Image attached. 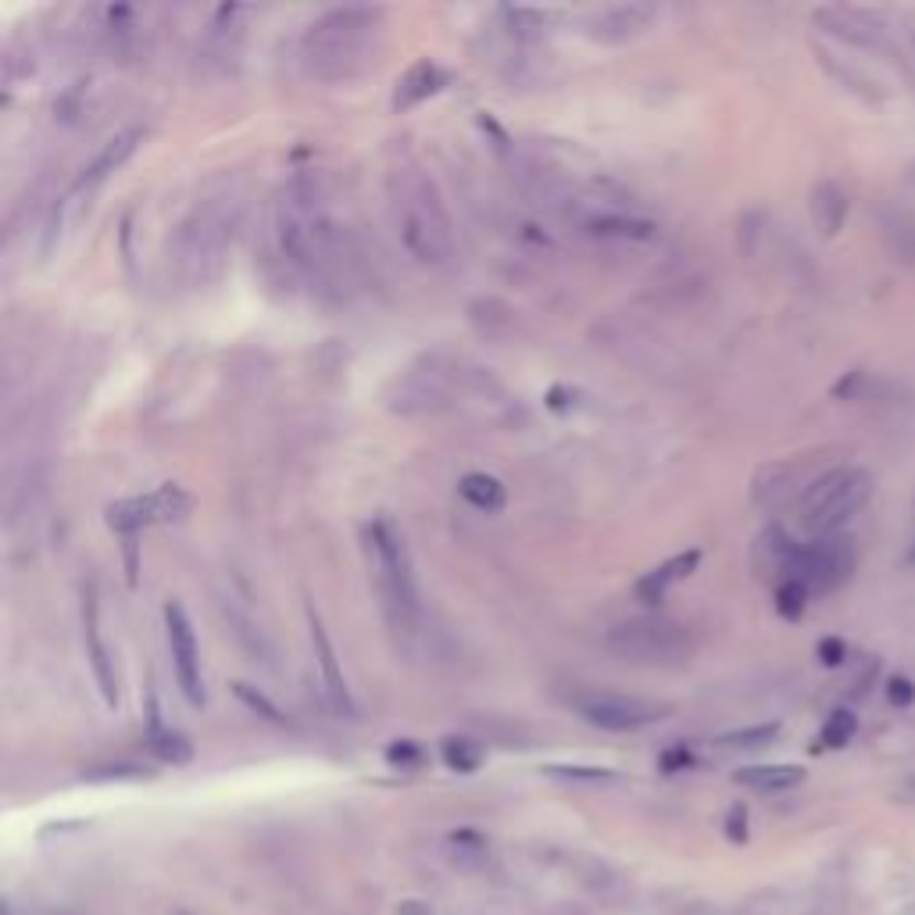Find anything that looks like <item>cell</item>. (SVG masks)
I'll list each match as a JSON object with an SVG mask.
<instances>
[{
    "label": "cell",
    "mask_w": 915,
    "mask_h": 915,
    "mask_svg": "<svg viewBox=\"0 0 915 915\" xmlns=\"http://www.w3.org/2000/svg\"><path fill=\"white\" fill-rule=\"evenodd\" d=\"M268 251L290 272V279L319 294H340L351 279L354 251L348 233L326 205V190L315 176H294L268 208Z\"/></svg>",
    "instance_id": "cell-1"
},
{
    "label": "cell",
    "mask_w": 915,
    "mask_h": 915,
    "mask_svg": "<svg viewBox=\"0 0 915 915\" xmlns=\"http://www.w3.org/2000/svg\"><path fill=\"white\" fill-rule=\"evenodd\" d=\"M386 205L405 251L419 265L451 268L458 257L454 222L433 176L411 154H397L386 165Z\"/></svg>",
    "instance_id": "cell-2"
},
{
    "label": "cell",
    "mask_w": 915,
    "mask_h": 915,
    "mask_svg": "<svg viewBox=\"0 0 915 915\" xmlns=\"http://www.w3.org/2000/svg\"><path fill=\"white\" fill-rule=\"evenodd\" d=\"M386 11L376 4H340L315 19L300 36V65L319 82H354L379 62Z\"/></svg>",
    "instance_id": "cell-3"
},
{
    "label": "cell",
    "mask_w": 915,
    "mask_h": 915,
    "mask_svg": "<svg viewBox=\"0 0 915 915\" xmlns=\"http://www.w3.org/2000/svg\"><path fill=\"white\" fill-rule=\"evenodd\" d=\"M243 200L233 183L211 186L197 205L183 214L172 233V268L183 286H205L222 272L225 251L240 225Z\"/></svg>",
    "instance_id": "cell-4"
},
{
    "label": "cell",
    "mask_w": 915,
    "mask_h": 915,
    "mask_svg": "<svg viewBox=\"0 0 915 915\" xmlns=\"http://www.w3.org/2000/svg\"><path fill=\"white\" fill-rule=\"evenodd\" d=\"M362 543L386 615H390V622L397 629H408L411 633L419 626L422 605H419V583H415L405 537L397 533V526L390 519H372L362 529Z\"/></svg>",
    "instance_id": "cell-5"
},
{
    "label": "cell",
    "mask_w": 915,
    "mask_h": 915,
    "mask_svg": "<svg viewBox=\"0 0 915 915\" xmlns=\"http://www.w3.org/2000/svg\"><path fill=\"white\" fill-rule=\"evenodd\" d=\"M872 486H877L872 472L858 465H840L815 476L797 500V522L808 533V540L840 533L869 505Z\"/></svg>",
    "instance_id": "cell-6"
},
{
    "label": "cell",
    "mask_w": 915,
    "mask_h": 915,
    "mask_svg": "<svg viewBox=\"0 0 915 915\" xmlns=\"http://www.w3.org/2000/svg\"><path fill=\"white\" fill-rule=\"evenodd\" d=\"M605 648L622 662L648 669H680L694 658L691 629L665 615H633L605 633Z\"/></svg>",
    "instance_id": "cell-7"
},
{
    "label": "cell",
    "mask_w": 915,
    "mask_h": 915,
    "mask_svg": "<svg viewBox=\"0 0 915 915\" xmlns=\"http://www.w3.org/2000/svg\"><path fill=\"white\" fill-rule=\"evenodd\" d=\"M855 572V543L851 537H815V540H797V548L786 565V580H797L808 586V594H834ZM783 580V583H786Z\"/></svg>",
    "instance_id": "cell-8"
},
{
    "label": "cell",
    "mask_w": 915,
    "mask_h": 915,
    "mask_svg": "<svg viewBox=\"0 0 915 915\" xmlns=\"http://www.w3.org/2000/svg\"><path fill=\"white\" fill-rule=\"evenodd\" d=\"M569 705L583 723L608 729V734H637V729L662 723L669 715V705H658V701H648V697L611 694V691H580L569 697Z\"/></svg>",
    "instance_id": "cell-9"
},
{
    "label": "cell",
    "mask_w": 915,
    "mask_h": 915,
    "mask_svg": "<svg viewBox=\"0 0 915 915\" xmlns=\"http://www.w3.org/2000/svg\"><path fill=\"white\" fill-rule=\"evenodd\" d=\"M186 511H190V494H186L183 486H176V483H165L151 494L125 497V500L108 505V526L122 537H136L143 526L179 522Z\"/></svg>",
    "instance_id": "cell-10"
},
{
    "label": "cell",
    "mask_w": 915,
    "mask_h": 915,
    "mask_svg": "<svg viewBox=\"0 0 915 915\" xmlns=\"http://www.w3.org/2000/svg\"><path fill=\"white\" fill-rule=\"evenodd\" d=\"M165 637H168V654H172V672L183 697L194 708L205 705V676H200V648L190 626V615L179 600H165Z\"/></svg>",
    "instance_id": "cell-11"
},
{
    "label": "cell",
    "mask_w": 915,
    "mask_h": 915,
    "mask_svg": "<svg viewBox=\"0 0 915 915\" xmlns=\"http://www.w3.org/2000/svg\"><path fill=\"white\" fill-rule=\"evenodd\" d=\"M305 619H308L311 654H315V665H319V683H322V694L329 701V708H333L337 715H343V719H354V697H351L348 676H343V669H340L333 640H329L319 611H315L311 605H305Z\"/></svg>",
    "instance_id": "cell-12"
},
{
    "label": "cell",
    "mask_w": 915,
    "mask_h": 915,
    "mask_svg": "<svg viewBox=\"0 0 915 915\" xmlns=\"http://www.w3.org/2000/svg\"><path fill=\"white\" fill-rule=\"evenodd\" d=\"M654 19H658V11L651 4H637V0H629V4H605V8L586 11L583 33L591 36L594 43L619 47V43L637 40Z\"/></svg>",
    "instance_id": "cell-13"
},
{
    "label": "cell",
    "mask_w": 915,
    "mask_h": 915,
    "mask_svg": "<svg viewBox=\"0 0 915 915\" xmlns=\"http://www.w3.org/2000/svg\"><path fill=\"white\" fill-rule=\"evenodd\" d=\"M82 643H86V662H90L97 691L104 697V705L114 708L119 705V665H114V654L108 648L104 633H100V605L93 591L82 594Z\"/></svg>",
    "instance_id": "cell-14"
},
{
    "label": "cell",
    "mask_w": 915,
    "mask_h": 915,
    "mask_svg": "<svg viewBox=\"0 0 915 915\" xmlns=\"http://www.w3.org/2000/svg\"><path fill=\"white\" fill-rule=\"evenodd\" d=\"M443 86H448V71H443L437 62H429V57H422V62L408 65L405 76L397 79L390 108H394V114H405L411 108H419L422 100L437 97Z\"/></svg>",
    "instance_id": "cell-15"
},
{
    "label": "cell",
    "mask_w": 915,
    "mask_h": 915,
    "mask_svg": "<svg viewBox=\"0 0 915 915\" xmlns=\"http://www.w3.org/2000/svg\"><path fill=\"white\" fill-rule=\"evenodd\" d=\"M143 136H147V133H143V129H125V133L111 136V140L104 143V147H100V154L93 157V162H90V165H86V168L79 172V179L71 183V186H76V190H86V194H93L97 186H100V183H104V179L111 176V172H119V168H122V165L129 162V157L136 154V147H140V143H143Z\"/></svg>",
    "instance_id": "cell-16"
},
{
    "label": "cell",
    "mask_w": 915,
    "mask_h": 915,
    "mask_svg": "<svg viewBox=\"0 0 915 915\" xmlns=\"http://www.w3.org/2000/svg\"><path fill=\"white\" fill-rule=\"evenodd\" d=\"M697 565H701V551L697 548L672 554L669 562L654 565L651 572H643V576L637 580V586H633V594L643 600V605H658V600H665V594L672 591V586L683 583Z\"/></svg>",
    "instance_id": "cell-17"
},
{
    "label": "cell",
    "mask_w": 915,
    "mask_h": 915,
    "mask_svg": "<svg viewBox=\"0 0 915 915\" xmlns=\"http://www.w3.org/2000/svg\"><path fill=\"white\" fill-rule=\"evenodd\" d=\"M844 219H848V194L834 179L812 186V222L823 236H837Z\"/></svg>",
    "instance_id": "cell-18"
},
{
    "label": "cell",
    "mask_w": 915,
    "mask_h": 915,
    "mask_svg": "<svg viewBox=\"0 0 915 915\" xmlns=\"http://www.w3.org/2000/svg\"><path fill=\"white\" fill-rule=\"evenodd\" d=\"M808 486H801L797 483V468L794 465H765L762 472L754 476V500L758 505H765V508H780L786 497H794L801 500V494H805Z\"/></svg>",
    "instance_id": "cell-19"
},
{
    "label": "cell",
    "mask_w": 915,
    "mask_h": 915,
    "mask_svg": "<svg viewBox=\"0 0 915 915\" xmlns=\"http://www.w3.org/2000/svg\"><path fill=\"white\" fill-rule=\"evenodd\" d=\"M458 494L465 497V505H472L483 515L500 511L505 508V500H508L505 483H500L497 476H490V472H465V476L458 479Z\"/></svg>",
    "instance_id": "cell-20"
},
{
    "label": "cell",
    "mask_w": 915,
    "mask_h": 915,
    "mask_svg": "<svg viewBox=\"0 0 915 915\" xmlns=\"http://www.w3.org/2000/svg\"><path fill=\"white\" fill-rule=\"evenodd\" d=\"M737 783L754 786V791L776 794V791H791V786L805 783V769L801 765H748L737 772Z\"/></svg>",
    "instance_id": "cell-21"
},
{
    "label": "cell",
    "mask_w": 915,
    "mask_h": 915,
    "mask_svg": "<svg viewBox=\"0 0 915 915\" xmlns=\"http://www.w3.org/2000/svg\"><path fill=\"white\" fill-rule=\"evenodd\" d=\"M883 240L897 262L915 265V214L905 208H891L883 214Z\"/></svg>",
    "instance_id": "cell-22"
},
{
    "label": "cell",
    "mask_w": 915,
    "mask_h": 915,
    "mask_svg": "<svg viewBox=\"0 0 915 915\" xmlns=\"http://www.w3.org/2000/svg\"><path fill=\"white\" fill-rule=\"evenodd\" d=\"M151 751L154 758H162L165 765H186L194 758V743L186 740L183 734H176V729H168V726H151Z\"/></svg>",
    "instance_id": "cell-23"
},
{
    "label": "cell",
    "mask_w": 915,
    "mask_h": 915,
    "mask_svg": "<svg viewBox=\"0 0 915 915\" xmlns=\"http://www.w3.org/2000/svg\"><path fill=\"white\" fill-rule=\"evenodd\" d=\"M780 737V723H758V726H743V729H729V734L715 737V748H726V751H754V748H765Z\"/></svg>",
    "instance_id": "cell-24"
},
{
    "label": "cell",
    "mask_w": 915,
    "mask_h": 915,
    "mask_svg": "<svg viewBox=\"0 0 915 915\" xmlns=\"http://www.w3.org/2000/svg\"><path fill=\"white\" fill-rule=\"evenodd\" d=\"M591 233L615 240H648L654 225L643 219H629V214H597V219H591Z\"/></svg>",
    "instance_id": "cell-25"
},
{
    "label": "cell",
    "mask_w": 915,
    "mask_h": 915,
    "mask_svg": "<svg viewBox=\"0 0 915 915\" xmlns=\"http://www.w3.org/2000/svg\"><path fill=\"white\" fill-rule=\"evenodd\" d=\"M440 758L454 772H476L483 765V748L468 737H448L440 743Z\"/></svg>",
    "instance_id": "cell-26"
},
{
    "label": "cell",
    "mask_w": 915,
    "mask_h": 915,
    "mask_svg": "<svg viewBox=\"0 0 915 915\" xmlns=\"http://www.w3.org/2000/svg\"><path fill=\"white\" fill-rule=\"evenodd\" d=\"M808 586H801L797 580H786L776 586V611H780V619L786 622H797L801 615H805L808 608Z\"/></svg>",
    "instance_id": "cell-27"
},
{
    "label": "cell",
    "mask_w": 915,
    "mask_h": 915,
    "mask_svg": "<svg viewBox=\"0 0 915 915\" xmlns=\"http://www.w3.org/2000/svg\"><path fill=\"white\" fill-rule=\"evenodd\" d=\"M858 734V719H855V712H848V708H840V712H834L826 719V726H823V748H844V743H851V737Z\"/></svg>",
    "instance_id": "cell-28"
},
{
    "label": "cell",
    "mask_w": 915,
    "mask_h": 915,
    "mask_svg": "<svg viewBox=\"0 0 915 915\" xmlns=\"http://www.w3.org/2000/svg\"><path fill=\"white\" fill-rule=\"evenodd\" d=\"M233 694H236V697H240L243 705H247L254 715H262L265 723H276V726H283V723H286V715H283L276 705H272V701H268L262 691H257V686H251V683H233Z\"/></svg>",
    "instance_id": "cell-29"
},
{
    "label": "cell",
    "mask_w": 915,
    "mask_h": 915,
    "mask_svg": "<svg viewBox=\"0 0 915 915\" xmlns=\"http://www.w3.org/2000/svg\"><path fill=\"white\" fill-rule=\"evenodd\" d=\"M386 762L394 769H419L426 762V751L415 740H394L390 748H386Z\"/></svg>",
    "instance_id": "cell-30"
},
{
    "label": "cell",
    "mask_w": 915,
    "mask_h": 915,
    "mask_svg": "<svg viewBox=\"0 0 915 915\" xmlns=\"http://www.w3.org/2000/svg\"><path fill=\"white\" fill-rule=\"evenodd\" d=\"M543 772H548V776H562V780H583V783H611L615 780L611 769H591V765H548Z\"/></svg>",
    "instance_id": "cell-31"
},
{
    "label": "cell",
    "mask_w": 915,
    "mask_h": 915,
    "mask_svg": "<svg viewBox=\"0 0 915 915\" xmlns=\"http://www.w3.org/2000/svg\"><path fill=\"white\" fill-rule=\"evenodd\" d=\"M815 654H819V662L826 669H840L844 662H848V643H844L840 637H823L819 643H815Z\"/></svg>",
    "instance_id": "cell-32"
},
{
    "label": "cell",
    "mask_w": 915,
    "mask_h": 915,
    "mask_svg": "<svg viewBox=\"0 0 915 915\" xmlns=\"http://www.w3.org/2000/svg\"><path fill=\"white\" fill-rule=\"evenodd\" d=\"M886 701H891L894 708H908L915 701V683L908 676H891L886 680Z\"/></svg>",
    "instance_id": "cell-33"
},
{
    "label": "cell",
    "mask_w": 915,
    "mask_h": 915,
    "mask_svg": "<svg viewBox=\"0 0 915 915\" xmlns=\"http://www.w3.org/2000/svg\"><path fill=\"white\" fill-rule=\"evenodd\" d=\"M726 837L734 840V844L748 840V812H743V805L729 808V815H726Z\"/></svg>",
    "instance_id": "cell-34"
},
{
    "label": "cell",
    "mask_w": 915,
    "mask_h": 915,
    "mask_svg": "<svg viewBox=\"0 0 915 915\" xmlns=\"http://www.w3.org/2000/svg\"><path fill=\"white\" fill-rule=\"evenodd\" d=\"M90 780H143L147 769H133V765H108V769H93L86 772Z\"/></svg>",
    "instance_id": "cell-35"
},
{
    "label": "cell",
    "mask_w": 915,
    "mask_h": 915,
    "mask_svg": "<svg viewBox=\"0 0 915 915\" xmlns=\"http://www.w3.org/2000/svg\"><path fill=\"white\" fill-rule=\"evenodd\" d=\"M397 915H433V908H429L426 901L411 897V901H400V905H397Z\"/></svg>",
    "instance_id": "cell-36"
},
{
    "label": "cell",
    "mask_w": 915,
    "mask_h": 915,
    "mask_svg": "<svg viewBox=\"0 0 915 915\" xmlns=\"http://www.w3.org/2000/svg\"><path fill=\"white\" fill-rule=\"evenodd\" d=\"M662 765L665 769H680V765H691V751H669L662 758Z\"/></svg>",
    "instance_id": "cell-37"
},
{
    "label": "cell",
    "mask_w": 915,
    "mask_h": 915,
    "mask_svg": "<svg viewBox=\"0 0 915 915\" xmlns=\"http://www.w3.org/2000/svg\"><path fill=\"white\" fill-rule=\"evenodd\" d=\"M912 515H915V500H912ZM905 562L915 565V540H912V548H908V554H905Z\"/></svg>",
    "instance_id": "cell-38"
}]
</instances>
